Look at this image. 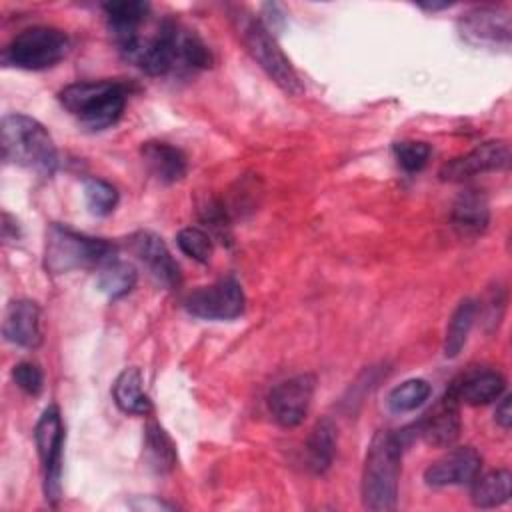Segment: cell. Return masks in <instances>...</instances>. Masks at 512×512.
Listing matches in <instances>:
<instances>
[{"label": "cell", "mask_w": 512, "mask_h": 512, "mask_svg": "<svg viewBox=\"0 0 512 512\" xmlns=\"http://www.w3.org/2000/svg\"><path fill=\"white\" fill-rule=\"evenodd\" d=\"M2 334L8 342L22 348H36L42 342L40 308L34 300H14L8 304L2 322Z\"/></svg>", "instance_id": "obj_16"}, {"label": "cell", "mask_w": 512, "mask_h": 512, "mask_svg": "<svg viewBox=\"0 0 512 512\" xmlns=\"http://www.w3.org/2000/svg\"><path fill=\"white\" fill-rule=\"evenodd\" d=\"M176 244L188 258H192L200 264H206L214 252V244H212V238L208 236V232H204L202 228H196V226L182 228L176 236Z\"/></svg>", "instance_id": "obj_29"}, {"label": "cell", "mask_w": 512, "mask_h": 512, "mask_svg": "<svg viewBox=\"0 0 512 512\" xmlns=\"http://www.w3.org/2000/svg\"><path fill=\"white\" fill-rule=\"evenodd\" d=\"M432 148L426 142L418 140H402L394 144V158L400 168L406 172H420L430 160Z\"/></svg>", "instance_id": "obj_30"}, {"label": "cell", "mask_w": 512, "mask_h": 512, "mask_svg": "<svg viewBox=\"0 0 512 512\" xmlns=\"http://www.w3.org/2000/svg\"><path fill=\"white\" fill-rule=\"evenodd\" d=\"M112 254L114 244L104 238H94L62 224H52L46 230L44 268L50 274L102 266L112 260Z\"/></svg>", "instance_id": "obj_5"}, {"label": "cell", "mask_w": 512, "mask_h": 512, "mask_svg": "<svg viewBox=\"0 0 512 512\" xmlns=\"http://www.w3.org/2000/svg\"><path fill=\"white\" fill-rule=\"evenodd\" d=\"M120 54L150 76L186 74L212 64V54L204 40L184 24L164 18H150L136 30L112 36Z\"/></svg>", "instance_id": "obj_1"}, {"label": "cell", "mask_w": 512, "mask_h": 512, "mask_svg": "<svg viewBox=\"0 0 512 512\" xmlns=\"http://www.w3.org/2000/svg\"><path fill=\"white\" fill-rule=\"evenodd\" d=\"M510 396H504L502 400H500V404L496 406V412H494V420L504 428V430H508L510 428V424H512V406H510Z\"/></svg>", "instance_id": "obj_32"}, {"label": "cell", "mask_w": 512, "mask_h": 512, "mask_svg": "<svg viewBox=\"0 0 512 512\" xmlns=\"http://www.w3.org/2000/svg\"><path fill=\"white\" fill-rule=\"evenodd\" d=\"M184 308L204 320H234L244 312L246 298L240 282L226 276L190 292L184 300Z\"/></svg>", "instance_id": "obj_9"}, {"label": "cell", "mask_w": 512, "mask_h": 512, "mask_svg": "<svg viewBox=\"0 0 512 512\" xmlns=\"http://www.w3.org/2000/svg\"><path fill=\"white\" fill-rule=\"evenodd\" d=\"M476 312H478V304L472 298H464L454 308V312L448 320V326H446L444 346H442L446 358H456L460 354V350L464 348L468 334L472 330V324L476 320Z\"/></svg>", "instance_id": "obj_24"}, {"label": "cell", "mask_w": 512, "mask_h": 512, "mask_svg": "<svg viewBox=\"0 0 512 512\" xmlns=\"http://www.w3.org/2000/svg\"><path fill=\"white\" fill-rule=\"evenodd\" d=\"M512 492V474L506 468L490 470L486 474H478L472 480V504L476 508H496L510 500Z\"/></svg>", "instance_id": "obj_22"}, {"label": "cell", "mask_w": 512, "mask_h": 512, "mask_svg": "<svg viewBox=\"0 0 512 512\" xmlns=\"http://www.w3.org/2000/svg\"><path fill=\"white\" fill-rule=\"evenodd\" d=\"M136 280H138V272L132 264L122 260H108L98 270L96 286L110 300H118L136 286Z\"/></svg>", "instance_id": "obj_26"}, {"label": "cell", "mask_w": 512, "mask_h": 512, "mask_svg": "<svg viewBox=\"0 0 512 512\" xmlns=\"http://www.w3.org/2000/svg\"><path fill=\"white\" fill-rule=\"evenodd\" d=\"M34 442L38 448L42 468V488L50 504H56L62 494V452H64V424L56 404H50L36 422Z\"/></svg>", "instance_id": "obj_8"}, {"label": "cell", "mask_w": 512, "mask_h": 512, "mask_svg": "<svg viewBox=\"0 0 512 512\" xmlns=\"http://www.w3.org/2000/svg\"><path fill=\"white\" fill-rule=\"evenodd\" d=\"M316 378L312 374H298L278 382L268 394V410L276 424L284 428L298 426L312 404Z\"/></svg>", "instance_id": "obj_11"}, {"label": "cell", "mask_w": 512, "mask_h": 512, "mask_svg": "<svg viewBox=\"0 0 512 512\" xmlns=\"http://www.w3.org/2000/svg\"><path fill=\"white\" fill-rule=\"evenodd\" d=\"M144 452L150 468H154L158 474H166L176 466V460H178L176 444L158 422L146 424Z\"/></svg>", "instance_id": "obj_25"}, {"label": "cell", "mask_w": 512, "mask_h": 512, "mask_svg": "<svg viewBox=\"0 0 512 512\" xmlns=\"http://www.w3.org/2000/svg\"><path fill=\"white\" fill-rule=\"evenodd\" d=\"M58 100L82 126L104 130L114 126L126 108V88L114 80H86L64 86Z\"/></svg>", "instance_id": "obj_3"}, {"label": "cell", "mask_w": 512, "mask_h": 512, "mask_svg": "<svg viewBox=\"0 0 512 512\" xmlns=\"http://www.w3.org/2000/svg\"><path fill=\"white\" fill-rule=\"evenodd\" d=\"M84 200L92 214L108 216L118 204V190L102 178H88L84 182Z\"/></svg>", "instance_id": "obj_28"}, {"label": "cell", "mask_w": 512, "mask_h": 512, "mask_svg": "<svg viewBox=\"0 0 512 512\" xmlns=\"http://www.w3.org/2000/svg\"><path fill=\"white\" fill-rule=\"evenodd\" d=\"M140 154L148 170L164 184L178 182L186 176L188 160L178 146L162 140H148L140 146Z\"/></svg>", "instance_id": "obj_19"}, {"label": "cell", "mask_w": 512, "mask_h": 512, "mask_svg": "<svg viewBox=\"0 0 512 512\" xmlns=\"http://www.w3.org/2000/svg\"><path fill=\"white\" fill-rule=\"evenodd\" d=\"M402 450L404 432L398 434L394 430H378L372 436L364 458L360 482L364 508L374 512H388L396 508Z\"/></svg>", "instance_id": "obj_2"}, {"label": "cell", "mask_w": 512, "mask_h": 512, "mask_svg": "<svg viewBox=\"0 0 512 512\" xmlns=\"http://www.w3.org/2000/svg\"><path fill=\"white\" fill-rule=\"evenodd\" d=\"M2 158L40 174H52L58 166V152L50 132L26 114L2 118Z\"/></svg>", "instance_id": "obj_4"}, {"label": "cell", "mask_w": 512, "mask_h": 512, "mask_svg": "<svg viewBox=\"0 0 512 512\" xmlns=\"http://www.w3.org/2000/svg\"><path fill=\"white\" fill-rule=\"evenodd\" d=\"M430 392H432V388L424 378H410V380L398 384L396 388H392L386 402H388V408L396 414L412 412L428 400Z\"/></svg>", "instance_id": "obj_27"}, {"label": "cell", "mask_w": 512, "mask_h": 512, "mask_svg": "<svg viewBox=\"0 0 512 512\" xmlns=\"http://www.w3.org/2000/svg\"><path fill=\"white\" fill-rule=\"evenodd\" d=\"M506 382L496 370H472L450 384V392L460 404L484 406L504 394Z\"/></svg>", "instance_id": "obj_18"}, {"label": "cell", "mask_w": 512, "mask_h": 512, "mask_svg": "<svg viewBox=\"0 0 512 512\" xmlns=\"http://www.w3.org/2000/svg\"><path fill=\"white\" fill-rule=\"evenodd\" d=\"M482 456L472 446H458L448 450L444 456L434 460L424 470V482L432 488L472 484L480 474Z\"/></svg>", "instance_id": "obj_13"}, {"label": "cell", "mask_w": 512, "mask_h": 512, "mask_svg": "<svg viewBox=\"0 0 512 512\" xmlns=\"http://www.w3.org/2000/svg\"><path fill=\"white\" fill-rule=\"evenodd\" d=\"M460 430V402L450 390H446V394L422 416L416 426L422 440L434 448H450L458 440Z\"/></svg>", "instance_id": "obj_15"}, {"label": "cell", "mask_w": 512, "mask_h": 512, "mask_svg": "<svg viewBox=\"0 0 512 512\" xmlns=\"http://www.w3.org/2000/svg\"><path fill=\"white\" fill-rule=\"evenodd\" d=\"M450 222L458 236L478 238L490 222V204L482 190L468 188L458 194L450 210Z\"/></svg>", "instance_id": "obj_17"}, {"label": "cell", "mask_w": 512, "mask_h": 512, "mask_svg": "<svg viewBox=\"0 0 512 512\" xmlns=\"http://www.w3.org/2000/svg\"><path fill=\"white\" fill-rule=\"evenodd\" d=\"M132 254L144 264L148 274L164 288H176L182 280L180 266L172 258L164 240L154 232H136L130 238Z\"/></svg>", "instance_id": "obj_14"}, {"label": "cell", "mask_w": 512, "mask_h": 512, "mask_svg": "<svg viewBox=\"0 0 512 512\" xmlns=\"http://www.w3.org/2000/svg\"><path fill=\"white\" fill-rule=\"evenodd\" d=\"M448 6H450V4H422L420 8H424V10H432V12H434V10H440V8H448Z\"/></svg>", "instance_id": "obj_33"}, {"label": "cell", "mask_w": 512, "mask_h": 512, "mask_svg": "<svg viewBox=\"0 0 512 512\" xmlns=\"http://www.w3.org/2000/svg\"><path fill=\"white\" fill-rule=\"evenodd\" d=\"M112 36L132 32L150 18V4L142 0H112L102 4Z\"/></svg>", "instance_id": "obj_23"}, {"label": "cell", "mask_w": 512, "mask_h": 512, "mask_svg": "<svg viewBox=\"0 0 512 512\" xmlns=\"http://www.w3.org/2000/svg\"><path fill=\"white\" fill-rule=\"evenodd\" d=\"M12 380L28 396H38L44 388V374L34 362H18L12 368Z\"/></svg>", "instance_id": "obj_31"}, {"label": "cell", "mask_w": 512, "mask_h": 512, "mask_svg": "<svg viewBox=\"0 0 512 512\" xmlns=\"http://www.w3.org/2000/svg\"><path fill=\"white\" fill-rule=\"evenodd\" d=\"M68 36L54 26H32L16 34L2 52V62L20 70H46L68 52Z\"/></svg>", "instance_id": "obj_7"}, {"label": "cell", "mask_w": 512, "mask_h": 512, "mask_svg": "<svg viewBox=\"0 0 512 512\" xmlns=\"http://www.w3.org/2000/svg\"><path fill=\"white\" fill-rule=\"evenodd\" d=\"M336 454V426L330 418H322L314 424L306 440V464L314 474H324Z\"/></svg>", "instance_id": "obj_21"}, {"label": "cell", "mask_w": 512, "mask_h": 512, "mask_svg": "<svg viewBox=\"0 0 512 512\" xmlns=\"http://www.w3.org/2000/svg\"><path fill=\"white\" fill-rule=\"evenodd\" d=\"M112 398L124 414L148 416L152 412V402L144 392L142 374L138 368H124L116 376L112 384Z\"/></svg>", "instance_id": "obj_20"}, {"label": "cell", "mask_w": 512, "mask_h": 512, "mask_svg": "<svg viewBox=\"0 0 512 512\" xmlns=\"http://www.w3.org/2000/svg\"><path fill=\"white\" fill-rule=\"evenodd\" d=\"M460 36L482 48H508L512 36L510 12L500 6H478L458 20Z\"/></svg>", "instance_id": "obj_10"}, {"label": "cell", "mask_w": 512, "mask_h": 512, "mask_svg": "<svg viewBox=\"0 0 512 512\" xmlns=\"http://www.w3.org/2000/svg\"><path fill=\"white\" fill-rule=\"evenodd\" d=\"M510 144L508 140H488L472 148L470 152L448 160L440 168L444 182H464L484 172H500L510 166Z\"/></svg>", "instance_id": "obj_12"}, {"label": "cell", "mask_w": 512, "mask_h": 512, "mask_svg": "<svg viewBox=\"0 0 512 512\" xmlns=\"http://www.w3.org/2000/svg\"><path fill=\"white\" fill-rule=\"evenodd\" d=\"M234 26L250 56L274 80V84L290 96H300L304 92V86L290 60L278 46L274 34L262 24V20L246 14L244 10H238L234 14Z\"/></svg>", "instance_id": "obj_6"}]
</instances>
